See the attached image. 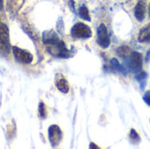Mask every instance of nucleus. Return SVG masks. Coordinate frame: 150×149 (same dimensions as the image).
<instances>
[{"label":"nucleus","mask_w":150,"mask_h":149,"mask_svg":"<svg viewBox=\"0 0 150 149\" xmlns=\"http://www.w3.org/2000/svg\"><path fill=\"white\" fill-rule=\"evenodd\" d=\"M127 59V68L130 72L137 74L141 72L143 63V58L139 52H131Z\"/></svg>","instance_id":"obj_1"},{"label":"nucleus","mask_w":150,"mask_h":149,"mask_svg":"<svg viewBox=\"0 0 150 149\" xmlns=\"http://www.w3.org/2000/svg\"><path fill=\"white\" fill-rule=\"evenodd\" d=\"M71 36L76 39H89L92 35L91 29L87 25L78 22L71 28Z\"/></svg>","instance_id":"obj_2"},{"label":"nucleus","mask_w":150,"mask_h":149,"mask_svg":"<svg viewBox=\"0 0 150 149\" xmlns=\"http://www.w3.org/2000/svg\"><path fill=\"white\" fill-rule=\"evenodd\" d=\"M48 52L57 57L60 58H69L70 56V51L66 47V45L63 41L60 40L54 45H50L47 47Z\"/></svg>","instance_id":"obj_3"},{"label":"nucleus","mask_w":150,"mask_h":149,"mask_svg":"<svg viewBox=\"0 0 150 149\" xmlns=\"http://www.w3.org/2000/svg\"><path fill=\"white\" fill-rule=\"evenodd\" d=\"M12 53L15 59L22 63H31L33 59V54L29 51L19 48L18 47H12Z\"/></svg>","instance_id":"obj_4"},{"label":"nucleus","mask_w":150,"mask_h":149,"mask_svg":"<svg viewBox=\"0 0 150 149\" xmlns=\"http://www.w3.org/2000/svg\"><path fill=\"white\" fill-rule=\"evenodd\" d=\"M98 43L102 48H107L110 46L111 40L108 35V31L105 24H101L98 28Z\"/></svg>","instance_id":"obj_5"},{"label":"nucleus","mask_w":150,"mask_h":149,"mask_svg":"<svg viewBox=\"0 0 150 149\" xmlns=\"http://www.w3.org/2000/svg\"><path fill=\"white\" fill-rule=\"evenodd\" d=\"M48 138L52 147H56L62 141V133L61 128L56 125H52L48 128Z\"/></svg>","instance_id":"obj_6"},{"label":"nucleus","mask_w":150,"mask_h":149,"mask_svg":"<svg viewBox=\"0 0 150 149\" xmlns=\"http://www.w3.org/2000/svg\"><path fill=\"white\" fill-rule=\"evenodd\" d=\"M10 46V34L9 29L4 24L0 23V50H8Z\"/></svg>","instance_id":"obj_7"},{"label":"nucleus","mask_w":150,"mask_h":149,"mask_svg":"<svg viewBox=\"0 0 150 149\" xmlns=\"http://www.w3.org/2000/svg\"><path fill=\"white\" fill-rule=\"evenodd\" d=\"M60 40H61L59 39V36L54 30L46 31L42 33V41L45 45H54Z\"/></svg>","instance_id":"obj_8"},{"label":"nucleus","mask_w":150,"mask_h":149,"mask_svg":"<svg viewBox=\"0 0 150 149\" xmlns=\"http://www.w3.org/2000/svg\"><path fill=\"white\" fill-rule=\"evenodd\" d=\"M146 11H147V8L145 3L140 0L134 8V16L139 22H142L144 20L146 16Z\"/></svg>","instance_id":"obj_9"},{"label":"nucleus","mask_w":150,"mask_h":149,"mask_svg":"<svg viewBox=\"0 0 150 149\" xmlns=\"http://www.w3.org/2000/svg\"><path fill=\"white\" fill-rule=\"evenodd\" d=\"M55 85L57 87V89L62 92V93H68L69 90V83L67 81V79L62 75V74H58L55 77Z\"/></svg>","instance_id":"obj_10"},{"label":"nucleus","mask_w":150,"mask_h":149,"mask_svg":"<svg viewBox=\"0 0 150 149\" xmlns=\"http://www.w3.org/2000/svg\"><path fill=\"white\" fill-rule=\"evenodd\" d=\"M138 40L141 43H149L150 42V23L142 27L138 35Z\"/></svg>","instance_id":"obj_11"},{"label":"nucleus","mask_w":150,"mask_h":149,"mask_svg":"<svg viewBox=\"0 0 150 149\" xmlns=\"http://www.w3.org/2000/svg\"><path fill=\"white\" fill-rule=\"evenodd\" d=\"M111 65H112V68H114L116 70H118L120 73H121V74H123L124 76H127V71L126 70V68L119 62V61L117 60V59H115V58H112V60H111Z\"/></svg>","instance_id":"obj_12"},{"label":"nucleus","mask_w":150,"mask_h":149,"mask_svg":"<svg viewBox=\"0 0 150 149\" xmlns=\"http://www.w3.org/2000/svg\"><path fill=\"white\" fill-rule=\"evenodd\" d=\"M78 14H79L80 18H83V20H86V21H91V16H90V13H89V10H88V8H87L85 5H82V6L79 8Z\"/></svg>","instance_id":"obj_13"},{"label":"nucleus","mask_w":150,"mask_h":149,"mask_svg":"<svg viewBox=\"0 0 150 149\" xmlns=\"http://www.w3.org/2000/svg\"><path fill=\"white\" fill-rule=\"evenodd\" d=\"M117 54L121 58H127L131 54V50L127 46H121L117 49Z\"/></svg>","instance_id":"obj_14"},{"label":"nucleus","mask_w":150,"mask_h":149,"mask_svg":"<svg viewBox=\"0 0 150 149\" xmlns=\"http://www.w3.org/2000/svg\"><path fill=\"white\" fill-rule=\"evenodd\" d=\"M129 137H130V141H131V142H132L133 144H134V145L139 144V143H140V141H141V137H140V135L137 133V132H136L134 129H131Z\"/></svg>","instance_id":"obj_15"},{"label":"nucleus","mask_w":150,"mask_h":149,"mask_svg":"<svg viewBox=\"0 0 150 149\" xmlns=\"http://www.w3.org/2000/svg\"><path fill=\"white\" fill-rule=\"evenodd\" d=\"M147 77H148V74H147V72H145V71H141V72L137 73L136 76H135V79H136L138 82H140V83L144 82L145 79H146Z\"/></svg>","instance_id":"obj_16"},{"label":"nucleus","mask_w":150,"mask_h":149,"mask_svg":"<svg viewBox=\"0 0 150 149\" xmlns=\"http://www.w3.org/2000/svg\"><path fill=\"white\" fill-rule=\"evenodd\" d=\"M39 113L42 119H45L47 116V110H46V106L43 102H40L39 105Z\"/></svg>","instance_id":"obj_17"},{"label":"nucleus","mask_w":150,"mask_h":149,"mask_svg":"<svg viewBox=\"0 0 150 149\" xmlns=\"http://www.w3.org/2000/svg\"><path fill=\"white\" fill-rule=\"evenodd\" d=\"M143 100L144 102L150 106V90H148L144 93V96H143Z\"/></svg>","instance_id":"obj_18"},{"label":"nucleus","mask_w":150,"mask_h":149,"mask_svg":"<svg viewBox=\"0 0 150 149\" xmlns=\"http://www.w3.org/2000/svg\"><path fill=\"white\" fill-rule=\"evenodd\" d=\"M69 6H70L71 10L75 12V6H74V1L73 0H69Z\"/></svg>","instance_id":"obj_19"},{"label":"nucleus","mask_w":150,"mask_h":149,"mask_svg":"<svg viewBox=\"0 0 150 149\" xmlns=\"http://www.w3.org/2000/svg\"><path fill=\"white\" fill-rule=\"evenodd\" d=\"M145 60H146V61H147V62H149V61H150V49L148 51V53H147V55H146Z\"/></svg>","instance_id":"obj_20"},{"label":"nucleus","mask_w":150,"mask_h":149,"mask_svg":"<svg viewBox=\"0 0 150 149\" xmlns=\"http://www.w3.org/2000/svg\"><path fill=\"white\" fill-rule=\"evenodd\" d=\"M90 148H99L98 146H96V144H94V143H91V145H90Z\"/></svg>","instance_id":"obj_21"},{"label":"nucleus","mask_w":150,"mask_h":149,"mask_svg":"<svg viewBox=\"0 0 150 149\" xmlns=\"http://www.w3.org/2000/svg\"><path fill=\"white\" fill-rule=\"evenodd\" d=\"M4 9V0H0V10Z\"/></svg>","instance_id":"obj_22"},{"label":"nucleus","mask_w":150,"mask_h":149,"mask_svg":"<svg viewBox=\"0 0 150 149\" xmlns=\"http://www.w3.org/2000/svg\"><path fill=\"white\" fill-rule=\"evenodd\" d=\"M149 16H150V4H149Z\"/></svg>","instance_id":"obj_23"}]
</instances>
